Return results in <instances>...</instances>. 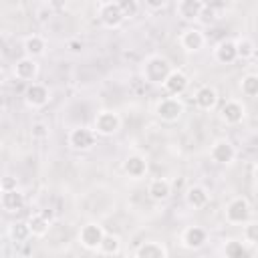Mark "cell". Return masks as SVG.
<instances>
[{"instance_id": "6da1fadb", "label": "cell", "mask_w": 258, "mask_h": 258, "mask_svg": "<svg viewBox=\"0 0 258 258\" xmlns=\"http://www.w3.org/2000/svg\"><path fill=\"white\" fill-rule=\"evenodd\" d=\"M171 71V62L161 56V54H151L143 60V67H141V75L147 83L151 85H161L165 81V77L169 75Z\"/></svg>"}, {"instance_id": "7a4b0ae2", "label": "cell", "mask_w": 258, "mask_h": 258, "mask_svg": "<svg viewBox=\"0 0 258 258\" xmlns=\"http://www.w3.org/2000/svg\"><path fill=\"white\" fill-rule=\"evenodd\" d=\"M121 129V117L115 113V111H99L97 117H95V123H93V131L97 135H103V137H111L115 135L117 131Z\"/></svg>"}, {"instance_id": "3957f363", "label": "cell", "mask_w": 258, "mask_h": 258, "mask_svg": "<svg viewBox=\"0 0 258 258\" xmlns=\"http://www.w3.org/2000/svg\"><path fill=\"white\" fill-rule=\"evenodd\" d=\"M155 115L165 123H175L183 115V103L177 97H165L155 105Z\"/></svg>"}, {"instance_id": "277c9868", "label": "cell", "mask_w": 258, "mask_h": 258, "mask_svg": "<svg viewBox=\"0 0 258 258\" xmlns=\"http://www.w3.org/2000/svg\"><path fill=\"white\" fill-rule=\"evenodd\" d=\"M250 214H252L250 202L246 198H242V196L232 198L228 202V206H226V220L230 224H246L250 220Z\"/></svg>"}, {"instance_id": "5b68a950", "label": "cell", "mask_w": 258, "mask_h": 258, "mask_svg": "<svg viewBox=\"0 0 258 258\" xmlns=\"http://www.w3.org/2000/svg\"><path fill=\"white\" fill-rule=\"evenodd\" d=\"M97 141V133L89 127H75L69 133V145L75 151H89Z\"/></svg>"}, {"instance_id": "8992f818", "label": "cell", "mask_w": 258, "mask_h": 258, "mask_svg": "<svg viewBox=\"0 0 258 258\" xmlns=\"http://www.w3.org/2000/svg\"><path fill=\"white\" fill-rule=\"evenodd\" d=\"M103 236H105L103 226H101V224H95V222H89V224H85V226L81 228V232H79V242H81V246L87 248V250H97L99 244H101V240H103Z\"/></svg>"}, {"instance_id": "52a82bcc", "label": "cell", "mask_w": 258, "mask_h": 258, "mask_svg": "<svg viewBox=\"0 0 258 258\" xmlns=\"http://www.w3.org/2000/svg\"><path fill=\"white\" fill-rule=\"evenodd\" d=\"M24 101H26L28 107L40 109V107H44L50 101V91L42 83H30L26 87V91H24Z\"/></svg>"}, {"instance_id": "ba28073f", "label": "cell", "mask_w": 258, "mask_h": 258, "mask_svg": "<svg viewBox=\"0 0 258 258\" xmlns=\"http://www.w3.org/2000/svg\"><path fill=\"white\" fill-rule=\"evenodd\" d=\"M210 157H212V161H216L220 165H228L236 159V147L228 139H218V141H214V145L210 149Z\"/></svg>"}, {"instance_id": "9c48e42d", "label": "cell", "mask_w": 258, "mask_h": 258, "mask_svg": "<svg viewBox=\"0 0 258 258\" xmlns=\"http://www.w3.org/2000/svg\"><path fill=\"white\" fill-rule=\"evenodd\" d=\"M161 85H163V89H165L169 95L177 97V95L185 93V89H187V85H189V79H187V75H185L183 71L171 69L169 75L165 77V81H163Z\"/></svg>"}, {"instance_id": "30bf717a", "label": "cell", "mask_w": 258, "mask_h": 258, "mask_svg": "<svg viewBox=\"0 0 258 258\" xmlns=\"http://www.w3.org/2000/svg\"><path fill=\"white\" fill-rule=\"evenodd\" d=\"M244 115H246L244 105L238 103V101H234V99L226 101V103L222 105V109H220V117H222V121H224L226 125H238V123H242Z\"/></svg>"}, {"instance_id": "8fae6325", "label": "cell", "mask_w": 258, "mask_h": 258, "mask_svg": "<svg viewBox=\"0 0 258 258\" xmlns=\"http://www.w3.org/2000/svg\"><path fill=\"white\" fill-rule=\"evenodd\" d=\"M208 242V232L202 226H187L181 234V244L189 250H200Z\"/></svg>"}, {"instance_id": "7c38bea8", "label": "cell", "mask_w": 258, "mask_h": 258, "mask_svg": "<svg viewBox=\"0 0 258 258\" xmlns=\"http://www.w3.org/2000/svg\"><path fill=\"white\" fill-rule=\"evenodd\" d=\"M179 44H181V48L187 50V52H198V50L206 44V36H204V32H202L200 28H187V30L181 32Z\"/></svg>"}, {"instance_id": "4fadbf2b", "label": "cell", "mask_w": 258, "mask_h": 258, "mask_svg": "<svg viewBox=\"0 0 258 258\" xmlns=\"http://www.w3.org/2000/svg\"><path fill=\"white\" fill-rule=\"evenodd\" d=\"M202 10H204L202 0H177V16L185 22L200 20Z\"/></svg>"}, {"instance_id": "5bb4252c", "label": "cell", "mask_w": 258, "mask_h": 258, "mask_svg": "<svg viewBox=\"0 0 258 258\" xmlns=\"http://www.w3.org/2000/svg\"><path fill=\"white\" fill-rule=\"evenodd\" d=\"M123 171L131 179H141L147 173V159L143 155H139V153H133L123 161Z\"/></svg>"}, {"instance_id": "9a60e30c", "label": "cell", "mask_w": 258, "mask_h": 258, "mask_svg": "<svg viewBox=\"0 0 258 258\" xmlns=\"http://www.w3.org/2000/svg\"><path fill=\"white\" fill-rule=\"evenodd\" d=\"M194 101L196 105L202 109V111H212L216 105H218V91L210 85H202L196 95H194Z\"/></svg>"}, {"instance_id": "2e32d148", "label": "cell", "mask_w": 258, "mask_h": 258, "mask_svg": "<svg viewBox=\"0 0 258 258\" xmlns=\"http://www.w3.org/2000/svg\"><path fill=\"white\" fill-rule=\"evenodd\" d=\"M99 18L101 22L107 26V28H117L125 18L121 14V8L117 2H111V4H103L101 10H99Z\"/></svg>"}, {"instance_id": "e0dca14e", "label": "cell", "mask_w": 258, "mask_h": 258, "mask_svg": "<svg viewBox=\"0 0 258 258\" xmlns=\"http://www.w3.org/2000/svg\"><path fill=\"white\" fill-rule=\"evenodd\" d=\"M14 75L20 81H32L38 75V62L32 56H22L14 64Z\"/></svg>"}, {"instance_id": "ac0fdd59", "label": "cell", "mask_w": 258, "mask_h": 258, "mask_svg": "<svg viewBox=\"0 0 258 258\" xmlns=\"http://www.w3.org/2000/svg\"><path fill=\"white\" fill-rule=\"evenodd\" d=\"M0 206L6 212H18L24 208V194L16 187V189H4L0 191Z\"/></svg>"}, {"instance_id": "d6986e66", "label": "cell", "mask_w": 258, "mask_h": 258, "mask_svg": "<svg viewBox=\"0 0 258 258\" xmlns=\"http://www.w3.org/2000/svg\"><path fill=\"white\" fill-rule=\"evenodd\" d=\"M214 56H216V60L220 62V64H232L236 58H238V54H236V42L234 40H222V42H218V46L214 48Z\"/></svg>"}, {"instance_id": "ffe728a7", "label": "cell", "mask_w": 258, "mask_h": 258, "mask_svg": "<svg viewBox=\"0 0 258 258\" xmlns=\"http://www.w3.org/2000/svg\"><path fill=\"white\" fill-rule=\"evenodd\" d=\"M147 194L153 202H165L169 196H171V183L163 177H155L149 181V187H147Z\"/></svg>"}, {"instance_id": "44dd1931", "label": "cell", "mask_w": 258, "mask_h": 258, "mask_svg": "<svg viewBox=\"0 0 258 258\" xmlns=\"http://www.w3.org/2000/svg\"><path fill=\"white\" fill-rule=\"evenodd\" d=\"M185 202L187 206H191L194 210H200L204 208L208 202H210V194L204 185H191L187 191H185Z\"/></svg>"}, {"instance_id": "7402d4cb", "label": "cell", "mask_w": 258, "mask_h": 258, "mask_svg": "<svg viewBox=\"0 0 258 258\" xmlns=\"http://www.w3.org/2000/svg\"><path fill=\"white\" fill-rule=\"evenodd\" d=\"M22 48H24L26 56L36 58V56H42V54H44V50H46V40H44L40 34H30V36L24 38Z\"/></svg>"}, {"instance_id": "603a6c76", "label": "cell", "mask_w": 258, "mask_h": 258, "mask_svg": "<svg viewBox=\"0 0 258 258\" xmlns=\"http://www.w3.org/2000/svg\"><path fill=\"white\" fill-rule=\"evenodd\" d=\"M135 256L137 258H165L167 248L159 242H143L141 246H137Z\"/></svg>"}, {"instance_id": "cb8c5ba5", "label": "cell", "mask_w": 258, "mask_h": 258, "mask_svg": "<svg viewBox=\"0 0 258 258\" xmlns=\"http://www.w3.org/2000/svg\"><path fill=\"white\" fill-rule=\"evenodd\" d=\"M26 224H28L30 236H44V234L48 232V228H50V220L44 218L42 212H40V214H32V216H28Z\"/></svg>"}, {"instance_id": "d4e9b609", "label": "cell", "mask_w": 258, "mask_h": 258, "mask_svg": "<svg viewBox=\"0 0 258 258\" xmlns=\"http://www.w3.org/2000/svg\"><path fill=\"white\" fill-rule=\"evenodd\" d=\"M224 256L226 258H248L250 256V250L246 246V242H238V240H228L222 248Z\"/></svg>"}, {"instance_id": "484cf974", "label": "cell", "mask_w": 258, "mask_h": 258, "mask_svg": "<svg viewBox=\"0 0 258 258\" xmlns=\"http://www.w3.org/2000/svg\"><path fill=\"white\" fill-rule=\"evenodd\" d=\"M97 250H99L101 254H105V256L119 254V250H121V240H119L117 236H113V234H105Z\"/></svg>"}, {"instance_id": "4316f807", "label": "cell", "mask_w": 258, "mask_h": 258, "mask_svg": "<svg viewBox=\"0 0 258 258\" xmlns=\"http://www.w3.org/2000/svg\"><path fill=\"white\" fill-rule=\"evenodd\" d=\"M234 42H236V54H238V58L246 60V58H252V56H254L256 46H254V40H252V38L242 36V38H238V40H234Z\"/></svg>"}, {"instance_id": "83f0119b", "label": "cell", "mask_w": 258, "mask_h": 258, "mask_svg": "<svg viewBox=\"0 0 258 258\" xmlns=\"http://www.w3.org/2000/svg\"><path fill=\"white\" fill-rule=\"evenodd\" d=\"M8 236H10V240H12V242H18V244L26 242V240L30 238L28 224H26V222H14V224H10Z\"/></svg>"}, {"instance_id": "f1b7e54d", "label": "cell", "mask_w": 258, "mask_h": 258, "mask_svg": "<svg viewBox=\"0 0 258 258\" xmlns=\"http://www.w3.org/2000/svg\"><path fill=\"white\" fill-rule=\"evenodd\" d=\"M240 89L246 97H256L258 95V77L254 73L246 75L242 81H240Z\"/></svg>"}, {"instance_id": "f546056e", "label": "cell", "mask_w": 258, "mask_h": 258, "mask_svg": "<svg viewBox=\"0 0 258 258\" xmlns=\"http://www.w3.org/2000/svg\"><path fill=\"white\" fill-rule=\"evenodd\" d=\"M117 4H119V8H121L123 18H133V16H137V12H139L137 0H117Z\"/></svg>"}, {"instance_id": "4dcf8cb0", "label": "cell", "mask_w": 258, "mask_h": 258, "mask_svg": "<svg viewBox=\"0 0 258 258\" xmlns=\"http://www.w3.org/2000/svg\"><path fill=\"white\" fill-rule=\"evenodd\" d=\"M244 242L254 246L258 242V224L256 222H248L246 228H244Z\"/></svg>"}, {"instance_id": "1f68e13d", "label": "cell", "mask_w": 258, "mask_h": 258, "mask_svg": "<svg viewBox=\"0 0 258 258\" xmlns=\"http://www.w3.org/2000/svg\"><path fill=\"white\" fill-rule=\"evenodd\" d=\"M30 133H32L34 139H44V137H48V125L42 123V121H36V123H32Z\"/></svg>"}, {"instance_id": "d6a6232c", "label": "cell", "mask_w": 258, "mask_h": 258, "mask_svg": "<svg viewBox=\"0 0 258 258\" xmlns=\"http://www.w3.org/2000/svg\"><path fill=\"white\" fill-rule=\"evenodd\" d=\"M16 187H18V183H16L14 177H10V175L0 177V191H4V189H16Z\"/></svg>"}, {"instance_id": "836d02e7", "label": "cell", "mask_w": 258, "mask_h": 258, "mask_svg": "<svg viewBox=\"0 0 258 258\" xmlns=\"http://www.w3.org/2000/svg\"><path fill=\"white\" fill-rule=\"evenodd\" d=\"M67 48H69V52L79 54V52L83 50V42H81V40H77V38H71V40H67Z\"/></svg>"}, {"instance_id": "e575fe53", "label": "cell", "mask_w": 258, "mask_h": 258, "mask_svg": "<svg viewBox=\"0 0 258 258\" xmlns=\"http://www.w3.org/2000/svg\"><path fill=\"white\" fill-rule=\"evenodd\" d=\"M165 4H167V0H145V6L149 8V10H161V8H165Z\"/></svg>"}, {"instance_id": "d590c367", "label": "cell", "mask_w": 258, "mask_h": 258, "mask_svg": "<svg viewBox=\"0 0 258 258\" xmlns=\"http://www.w3.org/2000/svg\"><path fill=\"white\" fill-rule=\"evenodd\" d=\"M48 4L54 8V10H60V8H64V4H67V0H48Z\"/></svg>"}, {"instance_id": "8d00e7d4", "label": "cell", "mask_w": 258, "mask_h": 258, "mask_svg": "<svg viewBox=\"0 0 258 258\" xmlns=\"http://www.w3.org/2000/svg\"><path fill=\"white\" fill-rule=\"evenodd\" d=\"M4 81H6V75H4V71L0 69V87H2V83H4Z\"/></svg>"}, {"instance_id": "74e56055", "label": "cell", "mask_w": 258, "mask_h": 258, "mask_svg": "<svg viewBox=\"0 0 258 258\" xmlns=\"http://www.w3.org/2000/svg\"><path fill=\"white\" fill-rule=\"evenodd\" d=\"M97 2L103 6V4H111V2H117V0H97Z\"/></svg>"}]
</instances>
